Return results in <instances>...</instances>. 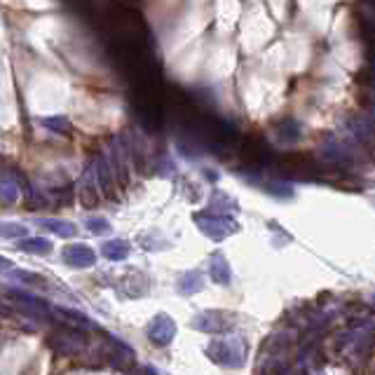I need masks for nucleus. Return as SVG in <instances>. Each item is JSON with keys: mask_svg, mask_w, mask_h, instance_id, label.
Returning <instances> with one entry per match:
<instances>
[{"mask_svg": "<svg viewBox=\"0 0 375 375\" xmlns=\"http://www.w3.org/2000/svg\"><path fill=\"white\" fill-rule=\"evenodd\" d=\"M211 347L220 349V356H216V361H223V364H237L239 359H244V345L237 338H227V340H218L213 342Z\"/></svg>", "mask_w": 375, "mask_h": 375, "instance_id": "f257e3e1", "label": "nucleus"}, {"mask_svg": "<svg viewBox=\"0 0 375 375\" xmlns=\"http://www.w3.org/2000/svg\"><path fill=\"white\" fill-rule=\"evenodd\" d=\"M174 333H176L174 322H171L169 317H164V315L155 317L150 322V326H148V335L157 342V345H164V342H169L171 338H174Z\"/></svg>", "mask_w": 375, "mask_h": 375, "instance_id": "f03ea898", "label": "nucleus"}, {"mask_svg": "<svg viewBox=\"0 0 375 375\" xmlns=\"http://www.w3.org/2000/svg\"><path fill=\"white\" fill-rule=\"evenodd\" d=\"M198 220L202 223V230H204L209 237H216V239L225 237V235H230V232H235V230H237V223H235V220H227V218H223V216H218V218L207 216L204 220H202V218H198Z\"/></svg>", "mask_w": 375, "mask_h": 375, "instance_id": "7ed1b4c3", "label": "nucleus"}, {"mask_svg": "<svg viewBox=\"0 0 375 375\" xmlns=\"http://www.w3.org/2000/svg\"><path fill=\"white\" fill-rule=\"evenodd\" d=\"M64 261L71 263L76 268H87L94 265V251L85 244H76V247H66L64 249Z\"/></svg>", "mask_w": 375, "mask_h": 375, "instance_id": "20e7f679", "label": "nucleus"}, {"mask_svg": "<svg viewBox=\"0 0 375 375\" xmlns=\"http://www.w3.org/2000/svg\"><path fill=\"white\" fill-rule=\"evenodd\" d=\"M38 225L47 227V230H52V232H57V235H61V237H71V235H76V225L69 223V220H59V218H40V220H38Z\"/></svg>", "mask_w": 375, "mask_h": 375, "instance_id": "39448f33", "label": "nucleus"}, {"mask_svg": "<svg viewBox=\"0 0 375 375\" xmlns=\"http://www.w3.org/2000/svg\"><path fill=\"white\" fill-rule=\"evenodd\" d=\"M129 254V244L122 242V239H113V242L103 244V256L110 258V261H122Z\"/></svg>", "mask_w": 375, "mask_h": 375, "instance_id": "423d86ee", "label": "nucleus"}, {"mask_svg": "<svg viewBox=\"0 0 375 375\" xmlns=\"http://www.w3.org/2000/svg\"><path fill=\"white\" fill-rule=\"evenodd\" d=\"M211 277L213 279L218 281V284H227V281H230V270H227V263H225V258L223 256H213L211 258Z\"/></svg>", "mask_w": 375, "mask_h": 375, "instance_id": "0eeeda50", "label": "nucleus"}, {"mask_svg": "<svg viewBox=\"0 0 375 375\" xmlns=\"http://www.w3.org/2000/svg\"><path fill=\"white\" fill-rule=\"evenodd\" d=\"M24 251H35V254H47L50 251V242L47 239H26V242H21Z\"/></svg>", "mask_w": 375, "mask_h": 375, "instance_id": "6e6552de", "label": "nucleus"}, {"mask_svg": "<svg viewBox=\"0 0 375 375\" xmlns=\"http://www.w3.org/2000/svg\"><path fill=\"white\" fill-rule=\"evenodd\" d=\"M181 281H188V286H181V291H186V293H195V291H200L202 288V277L198 272H188L186 277H181Z\"/></svg>", "mask_w": 375, "mask_h": 375, "instance_id": "1a4fd4ad", "label": "nucleus"}, {"mask_svg": "<svg viewBox=\"0 0 375 375\" xmlns=\"http://www.w3.org/2000/svg\"><path fill=\"white\" fill-rule=\"evenodd\" d=\"M87 225H89V230L91 232H96V235H103V232H106L108 230V220L106 218H87Z\"/></svg>", "mask_w": 375, "mask_h": 375, "instance_id": "9d476101", "label": "nucleus"}, {"mask_svg": "<svg viewBox=\"0 0 375 375\" xmlns=\"http://www.w3.org/2000/svg\"><path fill=\"white\" fill-rule=\"evenodd\" d=\"M45 125L52 129H69V122L66 120H45Z\"/></svg>", "mask_w": 375, "mask_h": 375, "instance_id": "9b49d317", "label": "nucleus"}]
</instances>
